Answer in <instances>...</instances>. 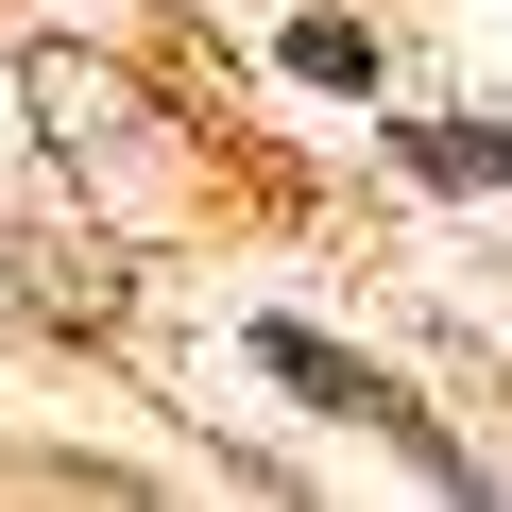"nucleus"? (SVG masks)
<instances>
[{"label":"nucleus","mask_w":512,"mask_h":512,"mask_svg":"<svg viewBox=\"0 0 512 512\" xmlns=\"http://www.w3.org/2000/svg\"><path fill=\"white\" fill-rule=\"evenodd\" d=\"M256 376L308 393L325 427H393V376H359V359H342V342H308V325H256Z\"/></svg>","instance_id":"nucleus-1"},{"label":"nucleus","mask_w":512,"mask_h":512,"mask_svg":"<svg viewBox=\"0 0 512 512\" xmlns=\"http://www.w3.org/2000/svg\"><path fill=\"white\" fill-rule=\"evenodd\" d=\"M291 69H308V86H376V35H359V18H308Z\"/></svg>","instance_id":"nucleus-3"},{"label":"nucleus","mask_w":512,"mask_h":512,"mask_svg":"<svg viewBox=\"0 0 512 512\" xmlns=\"http://www.w3.org/2000/svg\"><path fill=\"white\" fill-rule=\"evenodd\" d=\"M393 154H410L427 188H512V120H410Z\"/></svg>","instance_id":"nucleus-2"}]
</instances>
